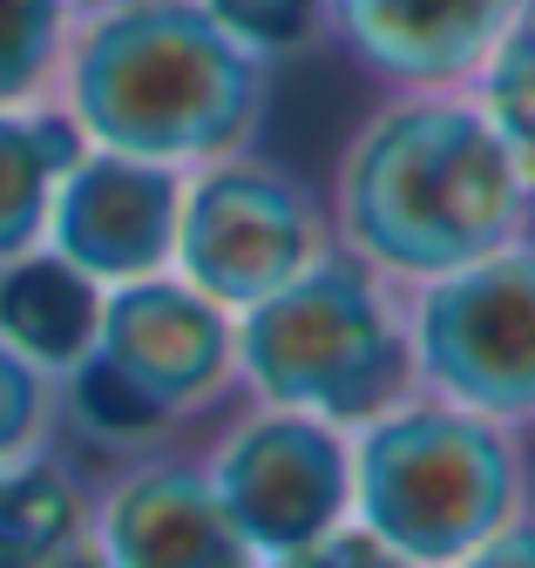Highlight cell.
Masks as SVG:
<instances>
[{
    "label": "cell",
    "instance_id": "1",
    "mask_svg": "<svg viewBox=\"0 0 535 568\" xmlns=\"http://www.w3.org/2000/svg\"><path fill=\"white\" fill-rule=\"evenodd\" d=\"M325 224L373 277L414 292L528 237L535 203L467 89H421L393 95L346 135Z\"/></svg>",
    "mask_w": 535,
    "mask_h": 568
},
{
    "label": "cell",
    "instance_id": "2",
    "mask_svg": "<svg viewBox=\"0 0 535 568\" xmlns=\"http://www.w3.org/2000/svg\"><path fill=\"white\" fill-rule=\"evenodd\" d=\"M54 102L89 150L190 176L258 142L272 61L238 48L196 0H102L69 28Z\"/></svg>",
    "mask_w": 535,
    "mask_h": 568
},
{
    "label": "cell",
    "instance_id": "3",
    "mask_svg": "<svg viewBox=\"0 0 535 568\" xmlns=\"http://www.w3.org/2000/svg\"><path fill=\"white\" fill-rule=\"evenodd\" d=\"M346 521L414 568H454L535 508V447L522 426L407 393L346 434Z\"/></svg>",
    "mask_w": 535,
    "mask_h": 568
},
{
    "label": "cell",
    "instance_id": "4",
    "mask_svg": "<svg viewBox=\"0 0 535 568\" xmlns=\"http://www.w3.org/2000/svg\"><path fill=\"white\" fill-rule=\"evenodd\" d=\"M231 359L244 406L305 413L346 434L414 393L400 292L340 244L231 318Z\"/></svg>",
    "mask_w": 535,
    "mask_h": 568
},
{
    "label": "cell",
    "instance_id": "5",
    "mask_svg": "<svg viewBox=\"0 0 535 568\" xmlns=\"http://www.w3.org/2000/svg\"><path fill=\"white\" fill-rule=\"evenodd\" d=\"M414 393L482 413L495 426H535V237H515L467 271L400 292Z\"/></svg>",
    "mask_w": 535,
    "mask_h": 568
},
{
    "label": "cell",
    "instance_id": "6",
    "mask_svg": "<svg viewBox=\"0 0 535 568\" xmlns=\"http://www.w3.org/2000/svg\"><path fill=\"white\" fill-rule=\"evenodd\" d=\"M325 244L332 224L312 183H299L272 156L238 150L183 176L170 271L238 318L244 305L272 298L285 277H299Z\"/></svg>",
    "mask_w": 535,
    "mask_h": 568
},
{
    "label": "cell",
    "instance_id": "7",
    "mask_svg": "<svg viewBox=\"0 0 535 568\" xmlns=\"http://www.w3.org/2000/svg\"><path fill=\"white\" fill-rule=\"evenodd\" d=\"M196 460H204L218 501L244 535V548L258 555V568L346 521V501H353L346 426L279 413V406H244L211 440V454Z\"/></svg>",
    "mask_w": 535,
    "mask_h": 568
},
{
    "label": "cell",
    "instance_id": "8",
    "mask_svg": "<svg viewBox=\"0 0 535 568\" xmlns=\"http://www.w3.org/2000/svg\"><path fill=\"white\" fill-rule=\"evenodd\" d=\"M89 359L109 366L176 434L244 406L238 399V359H231V312L211 305L176 271L102 292Z\"/></svg>",
    "mask_w": 535,
    "mask_h": 568
},
{
    "label": "cell",
    "instance_id": "9",
    "mask_svg": "<svg viewBox=\"0 0 535 568\" xmlns=\"http://www.w3.org/2000/svg\"><path fill=\"white\" fill-rule=\"evenodd\" d=\"M89 548L102 568H258L204 460L183 447L115 460L109 480L89 487Z\"/></svg>",
    "mask_w": 535,
    "mask_h": 568
},
{
    "label": "cell",
    "instance_id": "10",
    "mask_svg": "<svg viewBox=\"0 0 535 568\" xmlns=\"http://www.w3.org/2000/svg\"><path fill=\"white\" fill-rule=\"evenodd\" d=\"M176 203H183L176 170L115 156V150H82L54 183L41 251L75 264L89 284H102V292L157 277V271H170Z\"/></svg>",
    "mask_w": 535,
    "mask_h": 568
},
{
    "label": "cell",
    "instance_id": "11",
    "mask_svg": "<svg viewBox=\"0 0 535 568\" xmlns=\"http://www.w3.org/2000/svg\"><path fill=\"white\" fill-rule=\"evenodd\" d=\"M325 34L393 95L467 89L522 0H319Z\"/></svg>",
    "mask_w": 535,
    "mask_h": 568
},
{
    "label": "cell",
    "instance_id": "12",
    "mask_svg": "<svg viewBox=\"0 0 535 568\" xmlns=\"http://www.w3.org/2000/svg\"><path fill=\"white\" fill-rule=\"evenodd\" d=\"M102 318V284H89L75 264H61L54 251H28L14 264H0V338L48 379L89 359Z\"/></svg>",
    "mask_w": 535,
    "mask_h": 568
},
{
    "label": "cell",
    "instance_id": "13",
    "mask_svg": "<svg viewBox=\"0 0 535 568\" xmlns=\"http://www.w3.org/2000/svg\"><path fill=\"white\" fill-rule=\"evenodd\" d=\"M89 541V480L69 454L0 460V568H54Z\"/></svg>",
    "mask_w": 535,
    "mask_h": 568
},
{
    "label": "cell",
    "instance_id": "14",
    "mask_svg": "<svg viewBox=\"0 0 535 568\" xmlns=\"http://www.w3.org/2000/svg\"><path fill=\"white\" fill-rule=\"evenodd\" d=\"M82 150H89L82 129L61 115L54 95L28 109H0V264L41 251L54 183Z\"/></svg>",
    "mask_w": 535,
    "mask_h": 568
},
{
    "label": "cell",
    "instance_id": "15",
    "mask_svg": "<svg viewBox=\"0 0 535 568\" xmlns=\"http://www.w3.org/2000/svg\"><path fill=\"white\" fill-rule=\"evenodd\" d=\"M467 102L482 109V122L502 142L515 183L535 203V0H522V8L508 14L502 41L475 68V82H467Z\"/></svg>",
    "mask_w": 535,
    "mask_h": 568
},
{
    "label": "cell",
    "instance_id": "16",
    "mask_svg": "<svg viewBox=\"0 0 535 568\" xmlns=\"http://www.w3.org/2000/svg\"><path fill=\"white\" fill-rule=\"evenodd\" d=\"M69 28H75L69 0H0V109H28L54 95Z\"/></svg>",
    "mask_w": 535,
    "mask_h": 568
},
{
    "label": "cell",
    "instance_id": "17",
    "mask_svg": "<svg viewBox=\"0 0 535 568\" xmlns=\"http://www.w3.org/2000/svg\"><path fill=\"white\" fill-rule=\"evenodd\" d=\"M238 48L264 54V61H285L299 54L305 41L325 34V8L319 0H196Z\"/></svg>",
    "mask_w": 535,
    "mask_h": 568
},
{
    "label": "cell",
    "instance_id": "18",
    "mask_svg": "<svg viewBox=\"0 0 535 568\" xmlns=\"http://www.w3.org/2000/svg\"><path fill=\"white\" fill-rule=\"evenodd\" d=\"M54 447V379L0 338V460Z\"/></svg>",
    "mask_w": 535,
    "mask_h": 568
},
{
    "label": "cell",
    "instance_id": "19",
    "mask_svg": "<svg viewBox=\"0 0 535 568\" xmlns=\"http://www.w3.org/2000/svg\"><path fill=\"white\" fill-rule=\"evenodd\" d=\"M264 568H414V561H407V555H393L386 541H373L360 521H340L332 535H319V541L279 555V561H264Z\"/></svg>",
    "mask_w": 535,
    "mask_h": 568
},
{
    "label": "cell",
    "instance_id": "20",
    "mask_svg": "<svg viewBox=\"0 0 535 568\" xmlns=\"http://www.w3.org/2000/svg\"><path fill=\"white\" fill-rule=\"evenodd\" d=\"M454 568H535V508L515 515L508 528H495L482 548H467Z\"/></svg>",
    "mask_w": 535,
    "mask_h": 568
},
{
    "label": "cell",
    "instance_id": "21",
    "mask_svg": "<svg viewBox=\"0 0 535 568\" xmlns=\"http://www.w3.org/2000/svg\"><path fill=\"white\" fill-rule=\"evenodd\" d=\"M54 568H102V555H95V548H89V541H82V548H75V555H69V561H54Z\"/></svg>",
    "mask_w": 535,
    "mask_h": 568
},
{
    "label": "cell",
    "instance_id": "22",
    "mask_svg": "<svg viewBox=\"0 0 535 568\" xmlns=\"http://www.w3.org/2000/svg\"><path fill=\"white\" fill-rule=\"evenodd\" d=\"M69 8H75V14H89V8H102V0H69Z\"/></svg>",
    "mask_w": 535,
    "mask_h": 568
}]
</instances>
